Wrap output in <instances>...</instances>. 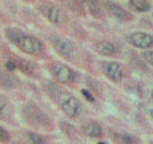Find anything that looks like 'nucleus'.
<instances>
[{"instance_id": "f257e3e1", "label": "nucleus", "mask_w": 153, "mask_h": 144, "mask_svg": "<svg viewBox=\"0 0 153 144\" xmlns=\"http://www.w3.org/2000/svg\"><path fill=\"white\" fill-rule=\"evenodd\" d=\"M6 38L15 47H18L21 51L27 54H39L44 50V44L38 38L29 33H24L21 30H17V29H6Z\"/></svg>"}, {"instance_id": "f03ea898", "label": "nucleus", "mask_w": 153, "mask_h": 144, "mask_svg": "<svg viewBox=\"0 0 153 144\" xmlns=\"http://www.w3.org/2000/svg\"><path fill=\"white\" fill-rule=\"evenodd\" d=\"M21 116L23 119L32 125V126H36V128H48L50 126V120L48 117L45 116V113L35 104H27V105H23L21 108Z\"/></svg>"}, {"instance_id": "7ed1b4c3", "label": "nucleus", "mask_w": 153, "mask_h": 144, "mask_svg": "<svg viewBox=\"0 0 153 144\" xmlns=\"http://www.w3.org/2000/svg\"><path fill=\"white\" fill-rule=\"evenodd\" d=\"M59 105H60L62 111L71 119L80 117L83 114V110H84L81 102L69 93H63V95L59 96Z\"/></svg>"}, {"instance_id": "20e7f679", "label": "nucleus", "mask_w": 153, "mask_h": 144, "mask_svg": "<svg viewBox=\"0 0 153 144\" xmlns=\"http://www.w3.org/2000/svg\"><path fill=\"white\" fill-rule=\"evenodd\" d=\"M39 12L51 23L54 24H66L68 21V17L66 14L63 12L62 8H59L57 5H53V3H48V2H44L39 5Z\"/></svg>"}, {"instance_id": "39448f33", "label": "nucleus", "mask_w": 153, "mask_h": 144, "mask_svg": "<svg viewBox=\"0 0 153 144\" xmlns=\"http://www.w3.org/2000/svg\"><path fill=\"white\" fill-rule=\"evenodd\" d=\"M51 74L62 84H68V83H72L75 80V71L71 69L69 66L63 65V63L51 65Z\"/></svg>"}, {"instance_id": "423d86ee", "label": "nucleus", "mask_w": 153, "mask_h": 144, "mask_svg": "<svg viewBox=\"0 0 153 144\" xmlns=\"http://www.w3.org/2000/svg\"><path fill=\"white\" fill-rule=\"evenodd\" d=\"M51 44L54 47V50L65 59H74L75 56V47L71 41L62 38V36H51Z\"/></svg>"}, {"instance_id": "0eeeda50", "label": "nucleus", "mask_w": 153, "mask_h": 144, "mask_svg": "<svg viewBox=\"0 0 153 144\" xmlns=\"http://www.w3.org/2000/svg\"><path fill=\"white\" fill-rule=\"evenodd\" d=\"M128 41H129V44H132L134 47L141 48V50L153 47V36L149 35V33H144V32H134V33H131L128 36Z\"/></svg>"}, {"instance_id": "6e6552de", "label": "nucleus", "mask_w": 153, "mask_h": 144, "mask_svg": "<svg viewBox=\"0 0 153 144\" xmlns=\"http://www.w3.org/2000/svg\"><path fill=\"white\" fill-rule=\"evenodd\" d=\"M105 75L114 81V83H120L123 80V75H125V71H123V66L117 62H110L105 65Z\"/></svg>"}, {"instance_id": "1a4fd4ad", "label": "nucleus", "mask_w": 153, "mask_h": 144, "mask_svg": "<svg viewBox=\"0 0 153 144\" xmlns=\"http://www.w3.org/2000/svg\"><path fill=\"white\" fill-rule=\"evenodd\" d=\"M81 131L84 135L90 137V138H101L104 135V131L101 128L99 123H96L95 120H86L81 123Z\"/></svg>"}, {"instance_id": "9d476101", "label": "nucleus", "mask_w": 153, "mask_h": 144, "mask_svg": "<svg viewBox=\"0 0 153 144\" xmlns=\"http://www.w3.org/2000/svg\"><path fill=\"white\" fill-rule=\"evenodd\" d=\"M105 8H107L108 14L113 15L114 18H117V20H122V21H125V20H131V14L126 12L120 5H117V3H114V2H110V0H108V2L105 3Z\"/></svg>"}, {"instance_id": "9b49d317", "label": "nucleus", "mask_w": 153, "mask_h": 144, "mask_svg": "<svg viewBox=\"0 0 153 144\" xmlns=\"http://www.w3.org/2000/svg\"><path fill=\"white\" fill-rule=\"evenodd\" d=\"M95 51L99 53L101 56H108V57H111V56H116V54H117L119 48H117V45H116L114 42L101 41V42H98V44L95 45Z\"/></svg>"}, {"instance_id": "f8f14e48", "label": "nucleus", "mask_w": 153, "mask_h": 144, "mask_svg": "<svg viewBox=\"0 0 153 144\" xmlns=\"http://www.w3.org/2000/svg\"><path fill=\"white\" fill-rule=\"evenodd\" d=\"M111 138L114 140L116 144H134V143L138 141L135 137H132L128 132H113L111 134Z\"/></svg>"}, {"instance_id": "ddd939ff", "label": "nucleus", "mask_w": 153, "mask_h": 144, "mask_svg": "<svg viewBox=\"0 0 153 144\" xmlns=\"http://www.w3.org/2000/svg\"><path fill=\"white\" fill-rule=\"evenodd\" d=\"M21 138H23V144H45V140L35 132H24Z\"/></svg>"}, {"instance_id": "4468645a", "label": "nucleus", "mask_w": 153, "mask_h": 144, "mask_svg": "<svg viewBox=\"0 0 153 144\" xmlns=\"http://www.w3.org/2000/svg\"><path fill=\"white\" fill-rule=\"evenodd\" d=\"M129 8L135 12H147L150 9V3L147 0H129Z\"/></svg>"}, {"instance_id": "2eb2a0df", "label": "nucleus", "mask_w": 153, "mask_h": 144, "mask_svg": "<svg viewBox=\"0 0 153 144\" xmlns=\"http://www.w3.org/2000/svg\"><path fill=\"white\" fill-rule=\"evenodd\" d=\"M18 84H20V81L15 77H12V74H9L8 71H5L2 74V86L5 89H12V87H17Z\"/></svg>"}, {"instance_id": "dca6fc26", "label": "nucleus", "mask_w": 153, "mask_h": 144, "mask_svg": "<svg viewBox=\"0 0 153 144\" xmlns=\"http://www.w3.org/2000/svg\"><path fill=\"white\" fill-rule=\"evenodd\" d=\"M87 2V5H89V9H90V12H92V15H95V17H102V6H101V3L98 2V0H86Z\"/></svg>"}, {"instance_id": "f3484780", "label": "nucleus", "mask_w": 153, "mask_h": 144, "mask_svg": "<svg viewBox=\"0 0 153 144\" xmlns=\"http://www.w3.org/2000/svg\"><path fill=\"white\" fill-rule=\"evenodd\" d=\"M18 68L24 72V74H27V75H36V74H35V66H33L30 62H27V60L18 59Z\"/></svg>"}, {"instance_id": "a211bd4d", "label": "nucleus", "mask_w": 153, "mask_h": 144, "mask_svg": "<svg viewBox=\"0 0 153 144\" xmlns=\"http://www.w3.org/2000/svg\"><path fill=\"white\" fill-rule=\"evenodd\" d=\"M9 113L12 114L11 105H9L5 99H2V107H0V116H2V119H3V120H8V119H9Z\"/></svg>"}, {"instance_id": "6ab92c4d", "label": "nucleus", "mask_w": 153, "mask_h": 144, "mask_svg": "<svg viewBox=\"0 0 153 144\" xmlns=\"http://www.w3.org/2000/svg\"><path fill=\"white\" fill-rule=\"evenodd\" d=\"M143 59H144L149 65H153V51H144V53H143Z\"/></svg>"}, {"instance_id": "aec40b11", "label": "nucleus", "mask_w": 153, "mask_h": 144, "mask_svg": "<svg viewBox=\"0 0 153 144\" xmlns=\"http://www.w3.org/2000/svg\"><path fill=\"white\" fill-rule=\"evenodd\" d=\"M0 135H2V143H6L8 141V134L3 128H0Z\"/></svg>"}, {"instance_id": "412c9836", "label": "nucleus", "mask_w": 153, "mask_h": 144, "mask_svg": "<svg viewBox=\"0 0 153 144\" xmlns=\"http://www.w3.org/2000/svg\"><path fill=\"white\" fill-rule=\"evenodd\" d=\"M83 95H84V96H86V98H87V99H89V101H90V102H92V101H93V99H95V98H93V96H92V93H90V92H89V90H83Z\"/></svg>"}, {"instance_id": "4be33fe9", "label": "nucleus", "mask_w": 153, "mask_h": 144, "mask_svg": "<svg viewBox=\"0 0 153 144\" xmlns=\"http://www.w3.org/2000/svg\"><path fill=\"white\" fill-rule=\"evenodd\" d=\"M149 114H150V116H152V119H153V110H152V111H149Z\"/></svg>"}, {"instance_id": "5701e85b", "label": "nucleus", "mask_w": 153, "mask_h": 144, "mask_svg": "<svg viewBox=\"0 0 153 144\" xmlns=\"http://www.w3.org/2000/svg\"><path fill=\"white\" fill-rule=\"evenodd\" d=\"M99 144H105V143H99Z\"/></svg>"}]
</instances>
